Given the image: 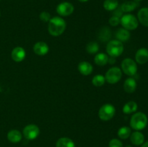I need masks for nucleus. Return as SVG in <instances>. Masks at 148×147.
<instances>
[{
  "label": "nucleus",
  "mask_w": 148,
  "mask_h": 147,
  "mask_svg": "<svg viewBox=\"0 0 148 147\" xmlns=\"http://www.w3.org/2000/svg\"><path fill=\"white\" fill-rule=\"evenodd\" d=\"M118 7V0H105L103 2V7L107 11H114Z\"/></svg>",
  "instance_id": "obj_24"
},
{
  "label": "nucleus",
  "mask_w": 148,
  "mask_h": 147,
  "mask_svg": "<svg viewBox=\"0 0 148 147\" xmlns=\"http://www.w3.org/2000/svg\"><path fill=\"white\" fill-rule=\"evenodd\" d=\"M79 1H80V2H86V1H89V0H78Z\"/></svg>",
  "instance_id": "obj_32"
},
{
  "label": "nucleus",
  "mask_w": 148,
  "mask_h": 147,
  "mask_svg": "<svg viewBox=\"0 0 148 147\" xmlns=\"http://www.w3.org/2000/svg\"><path fill=\"white\" fill-rule=\"evenodd\" d=\"M121 71L129 76H133L137 72V64L136 61L130 58L124 59L121 62Z\"/></svg>",
  "instance_id": "obj_6"
},
{
  "label": "nucleus",
  "mask_w": 148,
  "mask_h": 147,
  "mask_svg": "<svg viewBox=\"0 0 148 147\" xmlns=\"http://www.w3.org/2000/svg\"><path fill=\"white\" fill-rule=\"evenodd\" d=\"M33 51L38 56H43L49 53V47L45 42H38L33 46Z\"/></svg>",
  "instance_id": "obj_12"
},
{
  "label": "nucleus",
  "mask_w": 148,
  "mask_h": 147,
  "mask_svg": "<svg viewBox=\"0 0 148 147\" xmlns=\"http://www.w3.org/2000/svg\"><path fill=\"white\" fill-rule=\"evenodd\" d=\"M137 81L133 77H129L124 81V89L127 93H133L137 89Z\"/></svg>",
  "instance_id": "obj_14"
},
{
  "label": "nucleus",
  "mask_w": 148,
  "mask_h": 147,
  "mask_svg": "<svg viewBox=\"0 0 148 147\" xmlns=\"http://www.w3.org/2000/svg\"><path fill=\"white\" fill-rule=\"evenodd\" d=\"M130 32L129 30H126L124 28H119L117 30V31L116 32V40H119L121 42H126L127 40H129V39L130 38Z\"/></svg>",
  "instance_id": "obj_19"
},
{
  "label": "nucleus",
  "mask_w": 148,
  "mask_h": 147,
  "mask_svg": "<svg viewBox=\"0 0 148 147\" xmlns=\"http://www.w3.org/2000/svg\"><path fill=\"white\" fill-rule=\"evenodd\" d=\"M56 12L62 17H67L71 15L75 10L73 4L68 1H64L58 4L56 7Z\"/></svg>",
  "instance_id": "obj_9"
},
{
  "label": "nucleus",
  "mask_w": 148,
  "mask_h": 147,
  "mask_svg": "<svg viewBox=\"0 0 148 147\" xmlns=\"http://www.w3.org/2000/svg\"><path fill=\"white\" fill-rule=\"evenodd\" d=\"M148 122L147 116L143 112H134L130 119V126L134 131H140L147 127Z\"/></svg>",
  "instance_id": "obj_2"
},
{
  "label": "nucleus",
  "mask_w": 148,
  "mask_h": 147,
  "mask_svg": "<svg viewBox=\"0 0 148 147\" xmlns=\"http://www.w3.org/2000/svg\"><path fill=\"white\" fill-rule=\"evenodd\" d=\"M135 61L139 64H145L148 61V49L141 48L135 53Z\"/></svg>",
  "instance_id": "obj_10"
},
{
  "label": "nucleus",
  "mask_w": 148,
  "mask_h": 147,
  "mask_svg": "<svg viewBox=\"0 0 148 147\" xmlns=\"http://www.w3.org/2000/svg\"><path fill=\"white\" fill-rule=\"evenodd\" d=\"M120 23L123 28L129 31L136 30L139 26V21L137 20V17L132 14H123L120 18Z\"/></svg>",
  "instance_id": "obj_4"
},
{
  "label": "nucleus",
  "mask_w": 148,
  "mask_h": 147,
  "mask_svg": "<svg viewBox=\"0 0 148 147\" xmlns=\"http://www.w3.org/2000/svg\"><path fill=\"white\" fill-rule=\"evenodd\" d=\"M106 82H108L111 84H116L120 81L122 76V71L120 68L117 66L111 67L108 69L106 73L105 76Z\"/></svg>",
  "instance_id": "obj_7"
},
{
  "label": "nucleus",
  "mask_w": 148,
  "mask_h": 147,
  "mask_svg": "<svg viewBox=\"0 0 148 147\" xmlns=\"http://www.w3.org/2000/svg\"><path fill=\"white\" fill-rule=\"evenodd\" d=\"M138 6H139V4L138 2H137V1H127L121 4L120 9H121V11H122L123 12L129 13L134 11L135 9L137 8Z\"/></svg>",
  "instance_id": "obj_18"
},
{
  "label": "nucleus",
  "mask_w": 148,
  "mask_h": 147,
  "mask_svg": "<svg viewBox=\"0 0 148 147\" xmlns=\"http://www.w3.org/2000/svg\"><path fill=\"white\" fill-rule=\"evenodd\" d=\"M78 71L83 76H88L92 74L93 71V67L92 64L88 61H81L78 64Z\"/></svg>",
  "instance_id": "obj_15"
},
{
  "label": "nucleus",
  "mask_w": 148,
  "mask_h": 147,
  "mask_svg": "<svg viewBox=\"0 0 148 147\" xmlns=\"http://www.w3.org/2000/svg\"><path fill=\"white\" fill-rule=\"evenodd\" d=\"M94 61L96 65L99 66H103L108 63V55L104 53H99L95 55Z\"/></svg>",
  "instance_id": "obj_21"
},
{
  "label": "nucleus",
  "mask_w": 148,
  "mask_h": 147,
  "mask_svg": "<svg viewBox=\"0 0 148 147\" xmlns=\"http://www.w3.org/2000/svg\"><path fill=\"white\" fill-rule=\"evenodd\" d=\"M137 20L143 26L148 27V7H143L139 10Z\"/></svg>",
  "instance_id": "obj_17"
},
{
  "label": "nucleus",
  "mask_w": 148,
  "mask_h": 147,
  "mask_svg": "<svg viewBox=\"0 0 148 147\" xmlns=\"http://www.w3.org/2000/svg\"><path fill=\"white\" fill-rule=\"evenodd\" d=\"M26 56V52L23 48L16 47L12 50L11 53V57L14 61L17 62H22L25 59Z\"/></svg>",
  "instance_id": "obj_11"
},
{
  "label": "nucleus",
  "mask_w": 148,
  "mask_h": 147,
  "mask_svg": "<svg viewBox=\"0 0 148 147\" xmlns=\"http://www.w3.org/2000/svg\"><path fill=\"white\" fill-rule=\"evenodd\" d=\"M132 1H137V2H139V1H141L142 0H132Z\"/></svg>",
  "instance_id": "obj_33"
},
{
  "label": "nucleus",
  "mask_w": 148,
  "mask_h": 147,
  "mask_svg": "<svg viewBox=\"0 0 148 147\" xmlns=\"http://www.w3.org/2000/svg\"><path fill=\"white\" fill-rule=\"evenodd\" d=\"M66 24L65 20L61 17H53L51 18L48 24V31L49 34L54 37L61 35L66 29Z\"/></svg>",
  "instance_id": "obj_1"
},
{
  "label": "nucleus",
  "mask_w": 148,
  "mask_h": 147,
  "mask_svg": "<svg viewBox=\"0 0 148 147\" xmlns=\"http://www.w3.org/2000/svg\"><path fill=\"white\" fill-rule=\"evenodd\" d=\"M39 17H40V20L42 22H47L51 18V14L48 12H42L40 14V15H39Z\"/></svg>",
  "instance_id": "obj_28"
},
{
  "label": "nucleus",
  "mask_w": 148,
  "mask_h": 147,
  "mask_svg": "<svg viewBox=\"0 0 148 147\" xmlns=\"http://www.w3.org/2000/svg\"><path fill=\"white\" fill-rule=\"evenodd\" d=\"M141 147H148V141H146V142L143 143V144L142 145Z\"/></svg>",
  "instance_id": "obj_31"
},
{
  "label": "nucleus",
  "mask_w": 148,
  "mask_h": 147,
  "mask_svg": "<svg viewBox=\"0 0 148 147\" xmlns=\"http://www.w3.org/2000/svg\"><path fill=\"white\" fill-rule=\"evenodd\" d=\"M138 105L134 101H129L123 107L122 111L124 114H132L137 112Z\"/></svg>",
  "instance_id": "obj_20"
},
{
  "label": "nucleus",
  "mask_w": 148,
  "mask_h": 147,
  "mask_svg": "<svg viewBox=\"0 0 148 147\" xmlns=\"http://www.w3.org/2000/svg\"><path fill=\"white\" fill-rule=\"evenodd\" d=\"M0 15H1V12H0Z\"/></svg>",
  "instance_id": "obj_35"
},
{
  "label": "nucleus",
  "mask_w": 148,
  "mask_h": 147,
  "mask_svg": "<svg viewBox=\"0 0 148 147\" xmlns=\"http://www.w3.org/2000/svg\"><path fill=\"white\" fill-rule=\"evenodd\" d=\"M125 147H132V146H130V145H127V146H126Z\"/></svg>",
  "instance_id": "obj_34"
},
{
  "label": "nucleus",
  "mask_w": 148,
  "mask_h": 147,
  "mask_svg": "<svg viewBox=\"0 0 148 147\" xmlns=\"http://www.w3.org/2000/svg\"><path fill=\"white\" fill-rule=\"evenodd\" d=\"M109 24L112 27H116V26L119 25L120 24V18L118 17H116V16H112L109 19Z\"/></svg>",
  "instance_id": "obj_29"
},
{
  "label": "nucleus",
  "mask_w": 148,
  "mask_h": 147,
  "mask_svg": "<svg viewBox=\"0 0 148 147\" xmlns=\"http://www.w3.org/2000/svg\"><path fill=\"white\" fill-rule=\"evenodd\" d=\"M115 61H116L115 58L111 57V56H110V58H108V63H111V64H113V63H115Z\"/></svg>",
  "instance_id": "obj_30"
},
{
  "label": "nucleus",
  "mask_w": 148,
  "mask_h": 147,
  "mask_svg": "<svg viewBox=\"0 0 148 147\" xmlns=\"http://www.w3.org/2000/svg\"><path fill=\"white\" fill-rule=\"evenodd\" d=\"M106 52L111 57L117 58L121 56L124 50L122 42L118 40H110L106 45Z\"/></svg>",
  "instance_id": "obj_3"
},
{
  "label": "nucleus",
  "mask_w": 148,
  "mask_h": 147,
  "mask_svg": "<svg viewBox=\"0 0 148 147\" xmlns=\"http://www.w3.org/2000/svg\"><path fill=\"white\" fill-rule=\"evenodd\" d=\"M56 147H75V144L71 138L62 137L56 141Z\"/></svg>",
  "instance_id": "obj_22"
},
{
  "label": "nucleus",
  "mask_w": 148,
  "mask_h": 147,
  "mask_svg": "<svg viewBox=\"0 0 148 147\" xmlns=\"http://www.w3.org/2000/svg\"><path fill=\"white\" fill-rule=\"evenodd\" d=\"M22 138H23V135H22L21 132L18 130H11L7 133V139L13 144H17L21 141Z\"/></svg>",
  "instance_id": "obj_16"
},
{
  "label": "nucleus",
  "mask_w": 148,
  "mask_h": 147,
  "mask_svg": "<svg viewBox=\"0 0 148 147\" xmlns=\"http://www.w3.org/2000/svg\"><path fill=\"white\" fill-rule=\"evenodd\" d=\"M116 113V108L111 104H104L98 111L99 118L103 121H108L112 119Z\"/></svg>",
  "instance_id": "obj_5"
},
{
  "label": "nucleus",
  "mask_w": 148,
  "mask_h": 147,
  "mask_svg": "<svg viewBox=\"0 0 148 147\" xmlns=\"http://www.w3.org/2000/svg\"><path fill=\"white\" fill-rule=\"evenodd\" d=\"M132 133V130L128 126H122L118 130V136L121 139H127L130 138V135Z\"/></svg>",
  "instance_id": "obj_23"
},
{
  "label": "nucleus",
  "mask_w": 148,
  "mask_h": 147,
  "mask_svg": "<svg viewBox=\"0 0 148 147\" xmlns=\"http://www.w3.org/2000/svg\"><path fill=\"white\" fill-rule=\"evenodd\" d=\"M105 82H106L105 76H103V75L101 74L95 75L92 79V84H93L95 86H97V87L102 86L103 85H104Z\"/></svg>",
  "instance_id": "obj_25"
},
{
  "label": "nucleus",
  "mask_w": 148,
  "mask_h": 147,
  "mask_svg": "<svg viewBox=\"0 0 148 147\" xmlns=\"http://www.w3.org/2000/svg\"><path fill=\"white\" fill-rule=\"evenodd\" d=\"M86 50L90 54H95L99 50V45L96 42H90L86 46Z\"/></svg>",
  "instance_id": "obj_26"
},
{
  "label": "nucleus",
  "mask_w": 148,
  "mask_h": 147,
  "mask_svg": "<svg viewBox=\"0 0 148 147\" xmlns=\"http://www.w3.org/2000/svg\"><path fill=\"white\" fill-rule=\"evenodd\" d=\"M23 134L26 139L32 141L37 138L38 136L40 134V129L38 126L35 124H29L24 128Z\"/></svg>",
  "instance_id": "obj_8"
},
{
  "label": "nucleus",
  "mask_w": 148,
  "mask_h": 147,
  "mask_svg": "<svg viewBox=\"0 0 148 147\" xmlns=\"http://www.w3.org/2000/svg\"><path fill=\"white\" fill-rule=\"evenodd\" d=\"M108 147H123V144L119 139L113 138L108 143Z\"/></svg>",
  "instance_id": "obj_27"
},
{
  "label": "nucleus",
  "mask_w": 148,
  "mask_h": 147,
  "mask_svg": "<svg viewBox=\"0 0 148 147\" xmlns=\"http://www.w3.org/2000/svg\"><path fill=\"white\" fill-rule=\"evenodd\" d=\"M130 141L134 146H142L145 142V135L142 132L135 131L130 136Z\"/></svg>",
  "instance_id": "obj_13"
}]
</instances>
